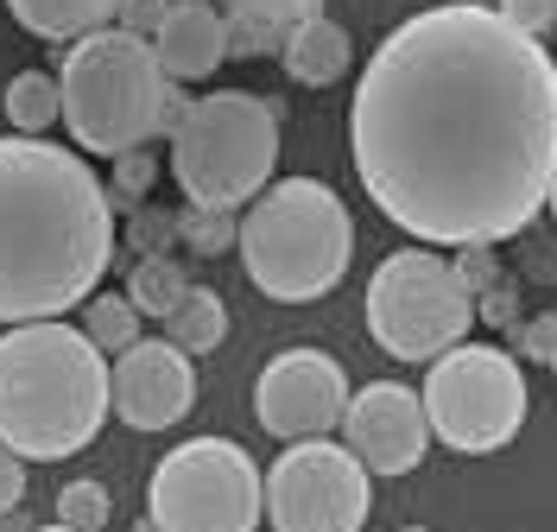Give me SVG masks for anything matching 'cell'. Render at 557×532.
Returning a JSON list of instances; mask_svg holds the SVG:
<instances>
[{"label":"cell","mask_w":557,"mask_h":532,"mask_svg":"<svg viewBox=\"0 0 557 532\" xmlns=\"http://www.w3.org/2000/svg\"><path fill=\"white\" fill-rule=\"evenodd\" d=\"M368 203L424 248L513 242L557 177V58L494 0H444L374 45L348 102Z\"/></svg>","instance_id":"6da1fadb"},{"label":"cell","mask_w":557,"mask_h":532,"mask_svg":"<svg viewBox=\"0 0 557 532\" xmlns=\"http://www.w3.org/2000/svg\"><path fill=\"white\" fill-rule=\"evenodd\" d=\"M114 260V203L83 152L45 134L0 140V330L64 318Z\"/></svg>","instance_id":"7a4b0ae2"},{"label":"cell","mask_w":557,"mask_h":532,"mask_svg":"<svg viewBox=\"0 0 557 532\" xmlns=\"http://www.w3.org/2000/svg\"><path fill=\"white\" fill-rule=\"evenodd\" d=\"M114 406L108 355L64 318L7 323L0 336V444L26 462H64L89 450Z\"/></svg>","instance_id":"3957f363"},{"label":"cell","mask_w":557,"mask_h":532,"mask_svg":"<svg viewBox=\"0 0 557 532\" xmlns=\"http://www.w3.org/2000/svg\"><path fill=\"white\" fill-rule=\"evenodd\" d=\"M64 127L76 152L114 159L127 146H152L159 134H177L190 96L177 89L152 38L127 33V26H102L64 45Z\"/></svg>","instance_id":"277c9868"},{"label":"cell","mask_w":557,"mask_h":532,"mask_svg":"<svg viewBox=\"0 0 557 532\" xmlns=\"http://www.w3.org/2000/svg\"><path fill=\"white\" fill-rule=\"evenodd\" d=\"M247 285L273 305H317L355 260V215L323 177H273L242 215Z\"/></svg>","instance_id":"5b68a950"},{"label":"cell","mask_w":557,"mask_h":532,"mask_svg":"<svg viewBox=\"0 0 557 532\" xmlns=\"http://www.w3.org/2000/svg\"><path fill=\"white\" fill-rule=\"evenodd\" d=\"M278 172V102L247 89L190 96L172 134V184L184 203L247 210Z\"/></svg>","instance_id":"8992f818"},{"label":"cell","mask_w":557,"mask_h":532,"mask_svg":"<svg viewBox=\"0 0 557 532\" xmlns=\"http://www.w3.org/2000/svg\"><path fill=\"white\" fill-rule=\"evenodd\" d=\"M475 330V292L456 280L444 248H412L386 253L368 280V336L393 361H437L444 349L469 343Z\"/></svg>","instance_id":"52a82bcc"},{"label":"cell","mask_w":557,"mask_h":532,"mask_svg":"<svg viewBox=\"0 0 557 532\" xmlns=\"http://www.w3.org/2000/svg\"><path fill=\"white\" fill-rule=\"evenodd\" d=\"M267 475L235 437H190L165 450L146 488V532H260Z\"/></svg>","instance_id":"ba28073f"},{"label":"cell","mask_w":557,"mask_h":532,"mask_svg":"<svg viewBox=\"0 0 557 532\" xmlns=\"http://www.w3.org/2000/svg\"><path fill=\"white\" fill-rule=\"evenodd\" d=\"M424 419L431 437L462 457L507 450L525 425V374L520 361L494 343H456L424 374Z\"/></svg>","instance_id":"9c48e42d"},{"label":"cell","mask_w":557,"mask_h":532,"mask_svg":"<svg viewBox=\"0 0 557 532\" xmlns=\"http://www.w3.org/2000/svg\"><path fill=\"white\" fill-rule=\"evenodd\" d=\"M368 462L343 437H298L267 469V520L273 532H361L368 527Z\"/></svg>","instance_id":"30bf717a"},{"label":"cell","mask_w":557,"mask_h":532,"mask_svg":"<svg viewBox=\"0 0 557 532\" xmlns=\"http://www.w3.org/2000/svg\"><path fill=\"white\" fill-rule=\"evenodd\" d=\"M348 374L336 355L323 349H285L260 368L253 381V419L267 425V437H330L343 431V412H348Z\"/></svg>","instance_id":"8fae6325"},{"label":"cell","mask_w":557,"mask_h":532,"mask_svg":"<svg viewBox=\"0 0 557 532\" xmlns=\"http://www.w3.org/2000/svg\"><path fill=\"white\" fill-rule=\"evenodd\" d=\"M343 444L368 462V475H412L431 450V419H424V393L399 381H368L348 393L343 412Z\"/></svg>","instance_id":"7c38bea8"},{"label":"cell","mask_w":557,"mask_h":532,"mask_svg":"<svg viewBox=\"0 0 557 532\" xmlns=\"http://www.w3.org/2000/svg\"><path fill=\"white\" fill-rule=\"evenodd\" d=\"M197 406V368L172 336H139L114 355V419L134 431H172Z\"/></svg>","instance_id":"4fadbf2b"},{"label":"cell","mask_w":557,"mask_h":532,"mask_svg":"<svg viewBox=\"0 0 557 532\" xmlns=\"http://www.w3.org/2000/svg\"><path fill=\"white\" fill-rule=\"evenodd\" d=\"M152 51L172 83H203L228 64V13L215 0H197V7H177L172 20L152 33Z\"/></svg>","instance_id":"5bb4252c"},{"label":"cell","mask_w":557,"mask_h":532,"mask_svg":"<svg viewBox=\"0 0 557 532\" xmlns=\"http://www.w3.org/2000/svg\"><path fill=\"white\" fill-rule=\"evenodd\" d=\"M278 64H285L292 83H305V89H330V83H343V76H348L355 45H348V33L330 20V13H311V20H298V26L285 33Z\"/></svg>","instance_id":"9a60e30c"},{"label":"cell","mask_w":557,"mask_h":532,"mask_svg":"<svg viewBox=\"0 0 557 532\" xmlns=\"http://www.w3.org/2000/svg\"><path fill=\"white\" fill-rule=\"evenodd\" d=\"M127 0H7V13L45 45H76L83 33H102L121 20Z\"/></svg>","instance_id":"2e32d148"},{"label":"cell","mask_w":557,"mask_h":532,"mask_svg":"<svg viewBox=\"0 0 557 532\" xmlns=\"http://www.w3.org/2000/svg\"><path fill=\"white\" fill-rule=\"evenodd\" d=\"M0 108H7L13 134H51L64 121V83H58V71H13L0 89Z\"/></svg>","instance_id":"e0dca14e"},{"label":"cell","mask_w":557,"mask_h":532,"mask_svg":"<svg viewBox=\"0 0 557 532\" xmlns=\"http://www.w3.org/2000/svg\"><path fill=\"white\" fill-rule=\"evenodd\" d=\"M165 336H172L184 355H209L228 343V305L215 298V292H203V285H190L184 298H177V311L165 318Z\"/></svg>","instance_id":"ac0fdd59"},{"label":"cell","mask_w":557,"mask_h":532,"mask_svg":"<svg viewBox=\"0 0 557 532\" xmlns=\"http://www.w3.org/2000/svg\"><path fill=\"white\" fill-rule=\"evenodd\" d=\"M184 292H190V273L177 267L172 253H146V260H134V273H127V298L139 305V318L165 323Z\"/></svg>","instance_id":"d6986e66"},{"label":"cell","mask_w":557,"mask_h":532,"mask_svg":"<svg viewBox=\"0 0 557 532\" xmlns=\"http://www.w3.org/2000/svg\"><path fill=\"white\" fill-rule=\"evenodd\" d=\"M83 336L96 343L102 355H121L139 343V305L121 292H96V298H83Z\"/></svg>","instance_id":"ffe728a7"},{"label":"cell","mask_w":557,"mask_h":532,"mask_svg":"<svg viewBox=\"0 0 557 532\" xmlns=\"http://www.w3.org/2000/svg\"><path fill=\"white\" fill-rule=\"evenodd\" d=\"M108 203H114V215H127L146 203V190L159 184V159H152V146H127V152H114L108 159Z\"/></svg>","instance_id":"44dd1931"},{"label":"cell","mask_w":557,"mask_h":532,"mask_svg":"<svg viewBox=\"0 0 557 532\" xmlns=\"http://www.w3.org/2000/svg\"><path fill=\"white\" fill-rule=\"evenodd\" d=\"M177 242L197 253V260H215V253H228L242 242V215L235 210H209V203H190V210L177 215Z\"/></svg>","instance_id":"7402d4cb"},{"label":"cell","mask_w":557,"mask_h":532,"mask_svg":"<svg viewBox=\"0 0 557 532\" xmlns=\"http://www.w3.org/2000/svg\"><path fill=\"white\" fill-rule=\"evenodd\" d=\"M58 520L76 527V532H102L108 520H114V495H108L102 482H89V475H83V482H64V488H58Z\"/></svg>","instance_id":"603a6c76"},{"label":"cell","mask_w":557,"mask_h":532,"mask_svg":"<svg viewBox=\"0 0 557 532\" xmlns=\"http://www.w3.org/2000/svg\"><path fill=\"white\" fill-rule=\"evenodd\" d=\"M121 242H127L139 260H146V253H172L177 248V215L139 203V210H127V235H121Z\"/></svg>","instance_id":"cb8c5ba5"},{"label":"cell","mask_w":557,"mask_h":532,"mask_svg":"<svg viewBox=\"0 0 557 532\" xmlns=\"http://www.w3.org/2000/svg\"><path fill=\"white\" fill-rule=\"evenodd\" d=\"M215 7H222V13H247V20H267L278 33H292L298 20L323 13V0H215Z\"/></svg>","instance_id":"d4e9b609"},{"label":"cell","mask_w":557,"mask_h":532,"mask_svg":"<svg viewBox=\"0 0 557 532\" xmlns=\"http://www.w3.org/2000/svg\"><path fill=\"white\" fill-rule=\"evenodd\" d=\"M285 51V33L267 26V20H247V13H228V58H278Z\"/></svg>","instance_id":"484cf974"},{"label":"cell","mask_w":557,"mask_h":532,"mask_svg":"<svg viewBox=\"0 0 557 532\" xmlns=\"http://www.w3.org/2000/svg\"><path fill=\"white\" fill-rule=\"evenodd\" d=\"M450 267H456V280L469 285L475 298H482L487 285H500V253H494V242H469V248H450Z\"/></svg>","instance_id":"4316f807"},{"label":"cell","mask_w":557,"mask_h":532,"mask_svg":"<svg viewBox=\"0 0 557 532\" xmlns=\"http://www.w3.org/2000/svg\"><path fill=\"white\" fill-rule=\"evenodd\" d=\"M513 343H520L525 361H545V368H552V355H557V311H539V318L513 323Z\"/></svg>","instance_id":"83f0119b"},{"label":"cell","mask_w":557,"mask_h":532,"mask_svg":"<svg viewBox=\"0 0 557 532\" xmlns=\"http://www.w3.org/2000/svg\"><path fill=\"white\" fill-rule=\"evenodd\" d=\"M177 7H197V0H127L121 7V20L114 26H127V33H139V38H152L165 20H172Z\"/></svg>","instance_id":"f1b7e54d"},{"label":"cell","mask_w":557,"mask_h":532,"mask_svg":"<svg viewBox=\"0 0 557 532\" xmlns=\"http://www.w3.org/2000/svg\"><path fill=\"white\" fill-rule=\"evenodd\" d=\"M13 507H26V457L0 444V520H7Z\"/></svg>","instance_id":"f546056e"},{"label":"cell","mask_w":557,"mask_h":532,"mask_svg":"<svg viewBox=\"0 0 557 532\" xmlns=\"http://www.w3.org/2000/svg\"><path fill=\"white\" fill-rule=\"evenodd\" d=\"M494 7H500V13H507V20H513V26H520V33H557V13H552V0H494Z\"/></svg>","instance_id":"4dcf8cb0"},{"label":"cell","mask_w":557,"mask_h":532,"mask_svg":"<svg viewBox=\"0 0 557 532\" xmlns=\"http://www.w3.org/2000/svg\"><path fill=\"white\" fill-rule=\"evenodd\" d=\"M475 318H487V323H520V292L500 280V285H487L482 298H475Z\"/></svg>","instance_id":"1f68e13d"},{"label":"cell","mask_w":557,"mask_h":532,"mask_svg":"<svg viewBox=\"0 0 557 532\" xmlns=\"http://www.w3.org/2000/svg\"><path fill=\"white\" fill-rule=\"evenodd\" d=\"M545 210H552V222H557V177H552V197H545Z\"/></svg>","instance_id":"d6a6232c"},{"label":"cell","mask_w":557,"mask_h":532,"mask_svg":"<svg viewBox=\"0 0 557 532\" xmlns=\"http://www.w3.org/2000/svg\"><path fill=\"white\" fill-rule=\"evenodd\" d=\"M33 532H76V527H64V520H51V527H33Z\"/></svg>","instance_id":"836d02e7"},{"label":"cell","mask_w":557,"mask_h":532,"mask_svg":"<svg viewBox=\"0 0 557 532\" xmlns=\"http://www.w3.org/2000/svg\"><path fill=\"white\" fill-rule=\"evenodd\" d=\"M399 532H431V527H399Z\"/></svg>","instance_id":"e575fe53"},{"label":"cell","mask_w":557,"mask_h":532,"mask_svg":"<svg viewBox=\"0 0 557 532\" xmlns=\"http://www.w3.org/2000/svg\"><path fill=\"white\" fill-rule=\"evenodd\" d=\"M552 374H557V355H552Z\"/></svg>","instance_id":"d590c367"},{"label":"cell","mask_w":557,"mask_h":532,"mask_svg":"<svg viewBox=\"0 0 557 532\" xmlns=\"http://www.w3.org/2000/svg\"><path fill=\"white\" fill-rule=\"evenodd\" d=\"M552 13H557V0H552Z\"/></svg>","instance_id":"8d00e7d4"}]
</instances>
